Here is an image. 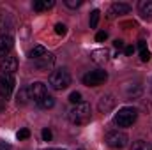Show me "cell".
<instances>
[{
	"mask_svg": "<svg viewBox=\"0 0 152 150\" xmlns=\"http://www.w3.org/2000/svg\"><path fill=\"white\" fill-rule=\"evenodd\" d=\"M55 34H57V36H66V34H67V27H66L64 23H57V25H55Z\"/></svg>",
	"mask_w": 152,
	"mask_h": 150,
	"instance_id": "cell-23",
	"label": "cell"
},
{
	"mask_svg": "<svg viewBox=\"0 0 152 150\" xmlns=\"http://www.w3.org/2000/svg\"><path fill=\"white\" fill-rule=\"evenodd\" d=\"M134 50H136V48H134L133 44H129V46H126V48H124V53H126L127 57H131V55L134 53Z\"/></svg>",
	"mask_w": 152,
	"mask_h": 150,
	"instance_id": "cell-29",
	"label": "cell"
},
{
	"mask_svg": "<svg viewBox=\"0 0 152 150\" xmlns=\"http://www.w3.org/2000/svg\"><path fill=\"white\" fill-rule=\"evenodd\" d=\"M113 46L117 50H122V48H124V41H122V39H117V41H113Z\"/></svg>",
	"mask_w": 152,
	"mask_h": 150,
	"instance_id": "cell-30",
	"label": "cell"
},
{
	"mask_svg": "<svg viewBox=\"0 0 152 150\" xmlns=\"http://www.w3.org/2000/svg\"><path fill=\"white\" fill-rule=\"evenodd\" d=\"M106 39H108V34L106 32H97V36H96V41L97 42H104Z\"/></svg>",
	"mask_w": 152,
	"mask_h": 150,
	"instance_id": "cell-28",
	"label": "cell"
},
{
	"mask_svg": "<svg viewBox=\"0 0 152 150\" xmlns=\"http://www.w3.org/2000/svg\"><path fill=\"white\" fill-rule=\"evenodd\" d=\"M115 104H117V99H115L113 94H104V95L99 99L97 108H99L101 113H110L115 108Z\"/></svg>",
	"mask_w": 152,
	"mask_h": 150,
	"instance_id": "cell-9",
	"label": "cell"
},
{
	"mask_svg": "<svg viewBox=\"0 0 152 150\" xmlns=\"http://www.w3.org/2000/svg\"><path fill=\"white\" fill-rule=\"evenodd\" d=\"M69 101H71L75 106L80 104V103H83V101H81V94H80V92H71V94H69Z\"/></svg>",
	"mask_w": 152,
	"mask_h": 150,
	"instance_id": "cell-22",
	"label": "cell"
},
{
	"mask_svg": "<svg viewBox=\"0 0 152 150\" xmlns=\"http://www.w3.org/2000/svg\"><path fill=\"white\" fill-rule=\"evenodd\" d=\"M64 4H66V5H67L69 9H76V7H80V5H81L83 2H81V0H66Z\"/></svg>",
	"mask_w": 152,
	"mask_h": 150,
	"instance_id": "cell-25",
	"label": "cell"
},
{
	"mask_svg": "<svg viewBox=\"0 0 152 150\" xmlns=\"http://www.w3.org/2000/svg\"><path fill=\"white\" fill-rule=\"evenodd\" d=\"M138 118V110L133 106H124L113 115V122L118 127H129L136 122Z\"/></svg>",
	"mask_w": 152,
	"mask_h": 150,
	"instance_id": "cell-1",
	"label": "cell"
},
{
	"mask_svg": "<svg viewBox=\"0 0 152 150\" xmlns=\"http://www.w3.org/2000/svg\"><path fill=\"white\" fill-rule=\"evenodd\" d=\"M0 150H11V145L9 143H0Z\"/></svg>",
	"mask_w": 152,
	"mask_h": 150,
	"instance_id": "cell-32",
	"label": "cell"
},
{
	"mask_svg": "<svg viewBox=\"0 0 152 150\" xmlns=\"http://www.w3.org/2000/svg\"><path fill=\"white\" fill-rule=\"evenodd\" d=\"M90 117H92V110L88 103H80L69 111V120L75 125H85L90 120Z\"/></svg>",
	"mask_w": 152,
	"mask_h": 150,
	"instance_id": "cell-2",
	"label": "cell"
},
{
	"mask_svg": "<svg viewBox=\"0 0 152 150\" xmlns=\"http://www.w3.org/2000/svg\"><path fill=\"white\" fill-rule=\"evenodd\" d=\"M138 48H140V51H143V50H147V42L145 41H138V44H136Z\"/></svg>",
	"mask_w": 152,
	"mask_h": 150,
	"instance_id": "cell-31",
	"label": "cell"
},
{
	"mask_svg": "<svg viewBox=\"0 0 152 150\" xmlns=\"http://www.w3.org/2000/svg\"><path fill=\"white\" fill-rule=\"evenodd\" d=\"M27 88H28V97L34 99V103H41V101L48 95V88H46V85L41 83V81H34V83H30Z\"/></svg>",
	"mask_w": 152,
	"mask_h": 150,
	"instance_id": "cell-6",
	"label": "cell"
},
{
	"mask_svg": "<svg viewBox=\"0 0 152 150\" xmlns=\"http://www.w3.org/2000/svg\"><path fill=\"white\" fill-rule=\"evenodd\" d=\"M37 106L41 108V110H51V108L55 106V99H53L51 95H46L41 103H37Z\"/></svg>",
	"mask_w": 152,
	"mask_h": 150,
	"instance_id": "cell-19",
	"label": "cell"
},
{
	"mask_svg": "<svg viewBox=\"0 0 152 150\" xmlns=\"http://www.w3.org/2000/svg\"><path fill=\"white\" fill-rule=\"evenodd\" d=\"M99 18H101V12H99L97 9H94V11L90 12V18H88V25H90V28H96V27H97Z\"/></svg>",
	"mask_w": 152,
	"mask_h": 150,
	"instance_id": "cell-20",
	"label": "cell"
},
{
	"mask_svg": "<svg viewBox=\"0 0 152 150\" xmlns=\"http://www.w3.org/2000/svg\"><path fill=\"white\" fill-rule=\"evenodd\" d=\"M108 79V73L103 71V69H97V71H90L83 76V85L87 87H99V85H104V81Z\"/></svg>",
	"mask_w": 152,
	"mask_h": 150,
	"instance_id": "cell-4",
	"label": "cell"
},
{
	"mask_svg": "<svg viewBox=\"0 0 152 150\" xmlns=\"http://www.w3.org/2000/svg\"><path fill=\"white\" fill-rule=\"evenodd\" d=\"M53 150H60V149H53Z\"/></svg>",
	"mask_w": 152,
	"mask_h": 150,
	"instance_id": "cell-33",
	"label": "cell"
},
{
	"mask_svg": "<svg viewBox=\"0 0 152 150\" xmlns=\"http://www.w3.org/2000/svg\"><path fill=\"white\" fill-rule=\"evenodd\" d=\"M12 44H14V39L11 37V36H0V57L2 58H5L7 55H9V51L12 50Z\"/></svg>",
	"mask_w": 152,
	"mask_h": 150,
	"instance_id": "cell-12",
	"label": "cell"
},
{
	"mask_svg": "<svg viewBox=\"0 0 152 150\" xmlns=\"http://www.w3.org/2000/svg\"><path fill=\"white\" fill-rule=\"evenodd\" d=\"M16 71H18V60H16V57L7 55L5 58L0 60V73L2 74H14Z\"/></svg>",
	"mask_w": 152,
	"mask_h": 150,
	"instance_id": "cell-8",
	"label": "cell"
},
{
	"mask_svg": "<svg viewBox=\"0 0 152 150\" xmlns=\"http://www.w3.org/2000/svg\"><path fill=\"white\" fill-rule=\"evenodd\" d=\"M129 11H131V5L129 4L115 2L113 5L110 7V11H108V20H113L115 16H120V14H129Z\"/></svg>",
	"mask_w": 152,
	"mask_h": 150,
	"instance_id": "cell-10",
	"label": "cell"
},
{
	"mask_svg": "<svg viewBox=\"0 0 152 150\" xmlns=\"http://www.w3.org/2000/svg\"><path fill=\"white\" fill-rule=\"evenodd\" d=\"M90 58H92V62H96V64H104L108 58H110V51L108 50H94L92 53H90Z\"/></svg>",
	"mask_w": 152,
	"mask_h": 150,
	"instance_id": "cell-13",
	"label": "cell"
},
{
	"mask_svg": "<svg viewBox=\"0 0 152 150\" xmlns=\"http://www.w3.org/2000/svg\"><path fill=\"white\" fill-rule=\"evenodd\" d=\"M69 85H71V76H69V73H67L66 69H58V71L51 73V76H50V87H51L53 90L62 92V90H66Z\"/></svg>",
	"mask_w": 152,
	"mask_h": 150,
	"instance_id": "cell-3",
	"label": "cell"
},
{
	"mask_svg": "<svg viewBox=\"0 0 152 150\" xmlns=\"http://www.w3.org/2000/svg\"><path fill=\"white\" fill-rule=\"evenodd\" d=\"M14 90V76L12 74H2L0 76V95L2 97H9Z\"/></svg>",
	"mask_w": 152,
	"mask_h": 150,
	"instance_id": "cell-7",
	"label": "cell"
},
{
	"mask_svg": "<svg viewBox=\"0 0 152 150\" xmlns=\"http://www.w3.org/2000/svg\"><path fill=\"white\" fill-rule=\"evenodd\" d=\"M53 62H55V57H53L51 53H46V55H42L41 58L34 60V67H36L37 71H48V69L53 66Z\"/></svg>",
	"mask_w": 152,
	"mask_h": 150,
	"instance_id": "cell-11",
	"label": "cell"
},
{
	"mask_svg": "<svg viewBox=\"0 0 152 150\" xmlns=\"http://www.w3.org/2000/svg\"><path fill=\"white\" fill-rule=\"evenodd\" d=\"M41 136H42V141H51V138H53V134H51L50 129H42Z\"/></svg>",
	"mask_w": 152,
	"mask_h": 150,
	"instance_id": "cell-26",
	"label": "cell"
},
{
	"mask_svg": "<svg viewBox=\"0 0 152 150\" xmlns=\"http://www.w3.org/2000/svg\"><path fill=\"white\" fill-rule=\"evenodd\" d=\"M48 51H46V48L44 46H34L30 51H28V58L30 60H37V58H41L42 55H46Z\"/></svg>",
	"mask_w": 152,
	"mask_h": 150,
	"instance_id": "cell-16",
	"label": "cell"
},
{
	"mask_svg": "<svg viewBox=\"0 0 152 150\" xmlns=\"http://www.w3.org/2000/svg\"><path fill=\"white\" fill-rule=\"evenodd\" d=\"M106 145L112 149H124L127 145V134L124 131H112L106 134Z\"/></svg>",
	"mask_w": 152,
	"mask_h": 150,
	"instance_id": "cell-5",
	"label": "cell"
},
{
	"mask_svg": "<svg viewBox=\"0 0 152 150\" xmlns=\"http://www.w3.org/2000/svg\"><path fill=\"white\" fill-rule=\"evenodd\" d=\"M16 138H18V140H27V138H30V131H28V129H20V131L16 133Z\"/></svg>",
	"mask_w": 152,
	"mask_h": 150,
	"instance_id": "cell-24",
	"label": "cell"
},
{
	"mask_svg": "<svg viewBox=\"0 0 152 150\" xmlns=\"http://www.w3.org/2000/svg\"><path fill=\"white\" fill-rule=\"evenodd\" d=\"M28 88H20V92L16 94V103L20 104V106H23V104H27L28 103Z\"/></svg>",
	"mask_w": 152,
	"mask_h": 150,
	"instance_id": "cell-18",
	"label": "cell"
},
{
	"mask_svg": "<svg viewBox=\"0 0 152 150\" xmlns=\"http://www.w3.org/2000/svg\"><path fill=\"white\" fill-rule=\"evenodd\" d=\"M151 51H149V50H143V51H140V60H142V62H149V60H151Z\"/></svg>",
	"mask_w": 152,
	"mask_h": 150,
	"instance_id": "cell-27",
	"label": "cell"
},
{
	"mask_svg": "<svg viewBox=\"0 0 152 150\" xmlns=\"http://www.w3.org/2000/svg\"><path fill=\"white\" fill-rule=\"evenodd\" d=\"M142 94H143V87L142 85H133V87L127 88V95L131 99H138V97H142Z\"/></svg>",
	"mask_w": 152,
	"mask_h": 150,
	"instance_id": "cell-17",
	"label": "cell"
},
{
	"mask_svg": "<svg viewBox=\"0 0 152 150\" xmlns=\"http://www.w3.org/2000/svg\"><path fill=\"white\" fill-rule=\"evenodd\" d=\"M55 5V2L53 0H36L34 2V11H37V12H41V11H46V9H51Z\"/></svg>",
	"mask_w": 152,
	"mask_h": 150,
	"instance_id": "cell-15",
	"label": "cell"
},
{
	"mask_svg": "<svg viewBox=\"0 0 152 150\" xmlns=\"http://www.w3.org/2000/svg\"><path fill=\"white\" fill-rule=\"evenodd\" d=\"M140 14L143 20L152 21V2L145 0V2H140Z\"/></svg>",
	"mask_w": 152,
	"mask_h": 150,
	"instance_id": "cell-14",
	"label": "cell"
},
{
	"mask_svg": "<svg viewBox=\"0 0 152 150\" xmlns=\"http://www.w3.org/2000/svg\"><path fill=\"white\" fill-rule=\"evenodd\" d=\"M129 150H152V147L147 143V141L138 140V141H133V145H131V149Z\"/></svg>",
	"mask_w": 152,
	"mask_h": 150,
	"instance_id": "cell-21",
	"label": "cell"
}]
</instances>
